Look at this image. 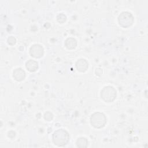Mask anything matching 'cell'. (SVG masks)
Returning <instances> with one entry per match:
<instances>
[{
	"label": "cell",
	"mask_w": 148,
	"mask_h": 148,
	"mask_svg": "<svg viewBox=\"0 0 148 148\" xmlns=\"http://www.w3.org/2000/svg\"><path fill=\"white\" fill-rule=\"evenodd\" d=\"M53 141L58 146H64L66 145L69 140L68 132L64 129L56 130L53 134Z\"/></svg>",
	"instance_id": "1"
},
{
	"label": "cell",
	"mask_w": 148,
	"mask_h": 148,
	"mask_svg": "<svg viewBox=\"0 0 148 148\" xmlns=\"http://www.w3.org/2000/svg\"><path fill=\"white\" fill-rule=\"evenodd\" d=\"M107 122L106 116L101 112H95L90 117V123L92 126L95 128H101L103 127Z\"/></svg>",
	"instance_id": "2"
},
{
	"label": "cell",
	"mask_w": 148,
	"mask_h": 148,
	"mask_svg": "<svg viewBox=\"0 0 148 148\" xmlns=\"http://www.w3.org/2000/svg\"><path fill=\"white\" fill-rule=\"evenodd\" d=\"M117 92L116 89L112 86H106L101 92V98L106 102H112L116 98Z\"/></svg>",
	"instance_id": "3"
},
{
	"label": "cell",
	"mask_w": 148,
	"mask_h": 148,
	"mask_svg": "<svg viewBox=\"0 0 148 148\" xmlns=\"http://www.w3.org/2000/svg\"><path fill=\"white\" fill-rule=\"evenodd\" d=\"M134 21V18L133 15L128 12H122L118 17L119 24L124 28H128L130 27L133 24Z\"/></svg>",
	"instance_id": "4"
},
{
	"label": "cell",
	"mask_w": 148,
	"mask_h": 148,
	"mask_svg": "<svg viewBox=\"0 0 148 148\" xmlns=\"http://www.w3.org/2000/svg\"><path fill=\"white\" fill-rule=\"evenodd\" d=\"M29 53L31 56L35 58H40L44 53L43 47L38 44L33 45L29 49Z\"/></svg>",
	"instance_id": "5"
},
{
	"label": "cell",
	"mask_w": 148,
	"mask_h": 148,
	"mask_svg": "<svg viewBox=\"0 0 148 148\" xmlns=\"http://www.w3.org/2000/svg\"><path fill=\"white\" fill-rule=\"evenodd\" d=\"M76 67L77 69L82 72L86 71L88 68V63L85 59H80L76 62Z\"/></svg>",
	"instance_id": "6"
},
{
	"label": "cell",
	"mask_w": 148,
	"mask_h": 148,
	"mask_svg": "<svg viewBox=\"0 0 148 148\" xmlns=\"http://www.w3.org/2000/svg\"><path fill=\"white\" fill-rule=\"evenodd\" d=\"M13 76L15 80L17 81H22L25 79V72L23 69L20 68H16L13 71Z\"/></svg>",
	"instance_id": "7"
},
{
	"label": "cell",
	"mask_w": 148,
	"mask_h": 148,
	"mask_svg": "<svg viewBox=\"0 0 148 148\" xmlns=\"http://www.w3.org/2000/svg\"><path fill=\"white\" fill-rule=\"evenodd\" d=\"M25 66L29 71L35 72L38 69V63L35 60H29L26 62Z\"/></svg>",
	"instance_id": "8"
},
{
	"label": "cell",
	"mask_w": 148,
	"mask_h": 148,
	"mask_svg": "<svg viewBox=\"0 0 148 148\" xmlns=\"http://www.w3.org/2000/svg\"><path fill=\"white\" fill-rule=\"evenodd\" d=\"M65 46L68 49H73L77 46V41L73 38H68L65 41Z\"/></svg>",
	"instance_id": "9"
},
{
	"label": "cell",
	"mask_w": 148,
	"mask_h": 148,
	"mask_svg": "<svg viewBox=\"0 0 148 148\" xmlns=\"http://www.w3.org/2000/svg\"><path fill=\"white\" fill-rule=\"evenodd\" d=\"M76 144L77 147L84 148L88 146V140L86 138L80 137L77 139Z\"/></svg>",
	"instance_id": "10"
},
{
	"label": "cell",
	"mask_w": 148,
	"mask_h": 148,
	"mask_svg": "<svg viewBox=\"0 0 148 148\" xmlns=\"http://www.w3.org/2000/svg\"><path fill=\"white\" fill-rule=\"evenodd\" d=\"M57 21H58L59 23H64V22L66 21V16H65L64 14H63V13H60V14H59L57 16Z\"/></svg>",
	"instance_id": "11"
},
{
	"label": "cell",
	"mask_w": 148,
	"mask_h": 148,
	"mask_svg": "<svg viewBox=\"0 0 148 148\" xmlns=\"http://www.w3.org/2000/svg\"><path fill=\"white\" fill-rule=\"evenodd\" d=\"M44 118L47 121H51L53 119V114L51 112H47L45 113Z\"/></svg>",
	"instance_id": "12"
},
{
	"label": "cell",
	"mask_w": 148,
	"mask_h": 148,
	"mask_svg": "<svg viewBox=\"0 0 148 148\" xmlns=\"http://www.w3.org/2000/svg\"><path fill=\"white\" fill-rule=\"evenodd\" d=\"M16 38L12 36H9L8 38V43L10 45H13L16 43Z\"/></svg>",
	"instance_id": "13"
},
{
	"label": "cell",
	"mask_w": 148,
	"mask_h": 148,
	"mask_svg": "<svg viewBox=\"0 0 148 148\" xmlns=\"http://www.w3.org/2000/svg\"><path fill=\"white\" fill-rule=\"evenodd\" d=\"M102 73V71L101 68H97L95 70V73L98 76H100Z\"/></svg>",
	"instance_id": "14"
}]
</instances>
